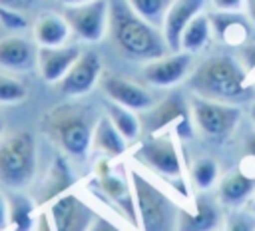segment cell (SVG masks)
I'll return each mask as SVG.
<instances>
[{
    "mask_svg": "<svg viewBox=\"0 0 255 231\" xmlns=\"http://www.w3.org/2000/svg\"><path fill=\"white\" fill-rule=\"evenodd\" d=\"M211 28L213 34L229 44V46H239L247 40L249 36V26L245 22V18L239 12H223V10H215L211 16Z\"/></svg>",
    "mask_w": 255,
    "mask_h": 231,
    "instance_id": "21",
    "label": "cell"
},
{
    "mask_svg": "<svg viewBox=\"0 0 255 231\" xmlns=\"http://www.w3.org/2000/svg\"><path fill=\"white\" fill-rule=\"evenodd\" d=\"M247 0H211L215 10H223V12H241V8L245 6Z\"/></svg>",
    "mask_w": 255,
    "mask_h": 231,
    "instance_id": "32",
    "label": "cell"
},
{
    "mask_svg": "<svg viewBox=\"0 0 255 231\" xmlns=\"http://www.w3.org/2000/svg\"><path fill=\"white\" fill-rule=\"evenodd\" d=\"M247 10H249V18L255 22V0H247Z\"/></svg>",
    "mask_w": 255,
    "mask_h": 231,
    "instance_id": "39",
    "label": "cell"
},
{
    "mask_svg": "<svg viewBox=\"0 0 255 231\" xmlns=\"http://www.w3.org/2000/svg\"><path fill=\"white\" fill-rule=\"evenodd\" d=\"M249 209H251V211L255 213V197H253V201H251V207H249Z\"/></svg>",
    "mask_w": 255,
    "mask_h": 231,
    "instance_id": "43",
    "label": "cell"
},
{
    "mask_svg": "<svg viewBox=\"0 0 255 231\" xmlns=\"http://www.w3.org/2000/svg\"><path fill=\"white\" fill-rule=\"evenodd\" d=\"M129 177H131V187H133L135 205H137L139 229L141 231H177V219H179L177 205L141 173L131 171Z\"/></svg>",
    "mask_w": 255,
    "mask_h": 231,
    "instance_id": "5",
    "label": "cell"
},
{
    "mask_svg": "<svg viewBox=\"0 0 255 231\" xmlns=\"http://www.w3.org/2000/svg\"><path fill=\"white\" fill-rule=\"evenodd\" d=\"M207 0H173L165 18H163V24H161V32H163V38L167 42V48L171 52H177L179 50V42H181V34L183 30L187 28V24L203 12Z\"/></svg>",
    "mask_w": 255,
    "mask_h": 231,
    "instance_id": "17",
    "label": "cell"
},
{
    "mask_svg": "<svg viewBox=\"0 0 255 231\" xmlns=\"http://www.w3.org/2000/svg\"><path fill=\"white\" fill-rule=\"evenodd\" d=\"M88 231H122V229H120L118 225H114L112 221H108V219L96 215V219H94V223H92V227H90Z\"/></svg>",
    "mask_w": 255,
    "mask_h": 231,
    "instance_id": "33",
    "label": "cell"
},
{
    "mask_svg": "<svg viewBox=\"0 0 255 231\" xmlns=\"http://www.w3.org/2000/svg\"><path fill=\"white\" fill-rule=\"evenodd\" d=\"M92 147H96L98 151H102L106 157L114 159V157H120L126 151L128 139L118 131V127L112 123V119L108 116H102L96 121V127H94Z\"/></svg>",
    "mask_w": 255,
    "mask_h": 231,
    "instance_id": "23",
    "label": "cell"
},
{
    "mask_svg": "<svg viewBox=\"0 0 255 231\" xmlns=\"http://www.w3.org/2000/svg\"><path fill=\"white\" fill-rule=\"evenodd\" d=\"M135 159L165 179L181 177V159L173 139L165 133L147 135L135 149Z\"/></svg>",
    "mask_w": 255,
    "mask_h": 231,
    "instance_id": "10",
    "label": "cell"
},
{
    "mask_svg": "<svg viewBox=\"0 0 255 231\" xmlns=\"http://www.w3.org/2000/svg\"><path fill=\"white\" fill-rule=\"evenodd\" d=\"M223 231H255V213L231 209L223 219Z\"/></svg>",
    "mask_w": 255,
    "mask_h": 231,
    "instance_id": "30",
    "label": "cell"
},
{
    "mask_svg": "<svg viewBox=\"0 0 255 231\" xmlns=\"http://www.w3.org/2000/svg\"><path fill=\"white\" fill-rule=\"evenodd\" d=\"M193 54L177 50L167 52L155 60H149L141 68V78L153 88H173L179 82L187 80L191 74Z\"/></svg>",
    "mask_w": 255,
    "mask_h": 231,
    "instance_id": "11",
    "label": "cell"
},
{
    "mask_svg": "<svg viewBox=\"0 0 255 231\" xmlns=\"http://www.w3.org/2000/svg\"><path fill=\"white\" fill-rule=\"evenodd\" d=\"M193 125L191 108L179 92L169 94L159 104L155 102V106L143 112L141 117V127L147 131V135H157L165 129H171L177 137L189 139L193 137Z\"/></svg>",
    "mask_w": 255,
    "mask_h": 231,
    "instance_id": "6",
    "label": "cell"
},
{
    "mask_svg": "<svg viewBox=\"0 0 255 231\" xmlns=\"http://www.w3.org/2000/svg\"><path fill=\"white\" fill-rule=\"evenodd\" d=\"M2 133H4V121H2V117H0V137H2Z\"/></svg>",
    "mask_w": 255,
    "mask_h": 231,
    "instance_id": "42",
    "label": "cell"
},
{
    "mask_svg": "<svg viewBox=\"0 0 255 231\" xmlns=\"http://www.w3.org/2000/svg\"><path fill=\"white\" fill-rule=\"evenodd\" d=\"M34 203L22 195V193H12L8 197V217H10V227L12 231H32L38 223L34 221Z\"/></svg>",
    "mask_w": 255,
    "mask_h": 231,
    "instance_id": "26",
    "label": "cell"
},
{
    "mask_svg": "<svg viewBox=\"0 0 255 231\" xmlns=\"http://www.w3.org/2000/svg\"><path fill=\"white\" fill-rule=\"evenodd\" d=\"M189 108H191V117L195 127L211 139L227 137L237 127L241 117V110L235 104L217 102V100L201 98L195 94L189 100Z\"/></svg>",
    "mask_w": 255,
    "mask_h": 231,
    "instance_id": "7",
    "label": "cell"
},
{
    "mask_svg": "<svg viewBox=\"0 0 255 231\" xmlns=\"http://www.w3.org/2000/svg\"><path fill=\"white\" fill-rule=\"evenodd\" d=\"M96 175L98 179L94 181L100 189V193L114 203V207L135 227L139 229V217H137V205H135V195H133V187L128 185L126 177L116 173L110 157H102L96 163Z\"/></svg>",
    "mask_w": 255,
    "mask_h": 231,
    "instance_id": "9",
    "label": "cell"
},
{
    "mask_svg": "<svg viewBox=\"0 0 255 231\" xmlns=\"http://www.w3.org/2000/svg\"><path fill=\"white\" fill-rule=\"evenodd\" d=\"M211 34H213L211 18L201 12V14H197V16L187 24V28L183 30L181 42H179V50L189 52V54L201 52V50L209 44Z\"/></svg>",
    "mask_w": 255,
    "mask_h": 231,
    "instance_id": "24",
    "label": "cell"
},
{
    "mask_svg": "<svg viewBox=\"0 0 255 231\" xmlns=\"http://www.w3.org/2000/svg\"><path fill=\"white\" fill-rule=\"evenodd\" d=\"M50 219L54 231H88L96 215L78 195L64 193L52 201Z\"/></svg>",
    "mask_w": 255,
    "mask_h": 231,
    "instance_id": "14",
    "label": "cell"
},
{
    "mask_svg": "<svg viewBox=\"0 0 255 231\" xmlns=\"http://www.w3.org/2000/svg\"><path fill=\"white\" fill-rule=\"evenodd\" d=\"M104 108H106V116L112 119V123L118 127V131L128 139V141H133L139 137V133L143 131L141 127V119L137 117V114L122 104H116L112 100H106L104 102Z\"/></svg>",
    "mask_w": 255,
    "mask_h": 231,
    "instance_id": "25",
    "label": "cell"
},
{
    "mask_svg": "<svg viewBox=\"0 0 255 231\" xmlns=\"http://www.w3.org/2000/svg\"><path fill=\"white\" fill-rule=\"evenodd\" d=\"M118 52L131 62H149L167 52L161 28L143 20L128 0H110V30Z\"/></svg>",
    "mask_w": 255,
    "mask_h": 231,
    "instance_id": "1",
    "label": "cell"
},
{
    "mask_svg": "<svg viewBox=\"0 0 255 231\" xmlns=\"http://www.w3.org/2000/svg\"><path fill=\"white\" fill-rule=\"evenodd\" d=\"M82 50L72 44L62 46H38V64L36 70L40 72L42 80L48 84H58L70 68L80 58Z\"/></svg>",
    "mask_w": 255,
    "mask_h": 231,
    "instance_id": "15",
    "label": "cell"
},
{
    "mask_svg": "<svg viewBox=\"0 0 255 231\" xmlns=\"http://www.w3.org/2000/svg\"><path fill=\"white\" fill-rule=\"evenodd\" d=\"M223 219L219 205L211 197L199 195L193 211L179 209L177 231H219L223 227Z\"/></svg>",
    "mask_w": 255,
    "mask_h": 231,
    "instance_id": "18",
    "label": "cell"
},
{
    "mask_svg": "<svg viewBox=\"0 0 255 231\" xmlns=\"http://www.w3.org/2000/svg\"><path fill=\"white\" fill-rule=\"evenodd\" d=\"M36 173V139L30 131H14L0 139V183L12 191L28 187Z\"/></svg>",
    "mask_w": 255,
    "mask_h": 231,
    "instance_id": "4",
    "label": "cell"
},
{
    "mask_svg": "<svg viewBox=\"0 0 255 231\" xmlns=\"http://www.w3.org/2000/svg\"><path fill=\"white\" fill-rule=\"evenodd\" d=\"M100 88L108 100L122 104L133 112H147L149 108L155 106V98L147 88L118 74H102Z\"/></svg>",
    "mask_w": 255,
    "mask_h": 231,
    "instance_id": "13",
    "label": "cell"
},
{
    "mask_svg": "<svg viewBox=\"0 0 255 231\" xmlns=\"http://www.w3.org/2000/svg\"><path fill=\"white\" fill-rule=\"evenodd\" d=\"M36 0H0L2 6H8V8H14V10H20V12H26L28 8H32Z\"/></svg>",
    "mask_w": 255,
    "mask_h": 231,
    "instance_id": "34",
    "label": "cell"
},
{
    "mask_svg": "<svg viewBox=\"0 0 255 231\" xmlns=\"http://www.w3.org/2000/svg\"><path fill=\"white\" fill-rule=\"evenodd\" d=\"M0 26L8 28L12 32H22L28 28V18L24 12L0 4Z\"/></svg>",
    "mask_w": 255,
    "mask_h": 231,
    "instance_id": "31",
    "label": "cell"
},
{
    "mask_svg": "<svg viewBox=\"0 0 255 231\" xmlns=\"http://www.w3.org/2000/svg\"><path fill=\"white\" fill-rule=\"evenodd\" d=\"M36 231H54V225H52V221L48 219V215H46V213H40V215H38Z\"/></svg>",
    "mask_w": 255,
    "mask_h": 231,
    "instance_id": "37",
    "label": "cell"
},
{
    "mask_svg": "<svg viewBox=\"0 0 255 231\" xmlns=\"http://www.w3.org/2000/svg\"><path fill=\"white\" fill-rule=\"evenodd\" d=\"M32 34L38 46H62V44H68L72 28L64 14L42 12L36 16L32 24Z\"/></svg>",
    "mask_w": 255,
    "mask_h": 231,
    "instance_id": "19",
    "label": "cell"
},
{
    "mask_svg": "<svg viewBox=\"0 0 255 231\" xmlns=\"http://www.w3.org/2000/svg\"><path fill=\"white\" fill-rule=\"evenodd\" d=\"M255 193V179L245 175L243 171H229L217 185L219 203L231 209L243 207Z\"/></svg>",
    "mask_w": 255,
    "mask_h": 231,
    "instance_id": "20",
    "label": "cell"
},
{
    "mask_svg": "<svg viewBox=\"0 0 255 231\" xmlns=\"http://www.w3.org/2000/svg\"><path fill=\"white\" fill-rule=\"evenodd\" d=\"M245 153L255 159V131L245 137Z\"/></svg>",
    "mask_w": 255,
    "mask_h": 231,
    "instance_id": "38",
    "label": "cell"
},
{
    "mask_svg": "<svg viewBox=\"0 0 255 231\" xmlns=\"http://www.w3.org/2000/svg\"><path fill=\"white\" fill-rule=\"evenodd\" d=\"M10 225V217H8V201L4 199V195L0 193V231L6 229Z\"/></svg>",
    "mask_w": 255,
    "mask_h": 231,
    "instance_id": "35",
    "label": "cell"
},
{
    "mask_svg": "<svg viewBox=\"0 0 255 231\" xmlns=\"http://www.w3.org/2000/svg\"><path fill=\"white\" fill-rule=\"evenodd\" d=\"M243 60H245V66H247L249 70H255V42L249 44V46H245V50H243Z\"/></svg>",
    "mask_w": 255,
    "mask_h": 231,
    "instance_id": "36",
    "label": "cell"
},
{
    "mask_svg": "<svg viewBox=\"0 0 255 231\" xmlns=\"http://www.w3.org/2000/svg\"><path fill=\"white\" fill-rule=\"evenodd\" d=\"M249 116H251V119H253V123H255V102H253L251 108H249Z\"/></svg>",
    "mask_w": 255,
    "mask_h": 231,
    "instance_id": "41",
    "label": "cell"
},
{
    "mask_svg": "<svg viewBox=\"0 0 255 231\" xmlns=\"http://www.w3.org/2000/svg\"><path fill=\"white\" fill-rule=\"evenodd\" d=\"M64 16L76 34L84 42H100L110 30V0H90L64 8Z\"/></svg>",
    "mask_w": 255,
    "mask_h": 231,
    "instance_id": "8",
    "label": "cell"
},
{
    "mask_svg": "<svg viewBox=\"0 0 255 231\" xmlns=\"http://www.w3.org/2000/svg\"><path fill=\"white\" fill-rule=\"evenodd\" d=\"M128 2L143 20H147L149 24L161 28L163 18H165V14H167V10H169L173 0H128Z\"/></svg>",
    "mask_w": 255,
    "mask_h": 231,
    "instance_id": "28",
    "label": "cell"
},
{
    "mask_svg": "<svg viewBox=\"0 0 255 231\" xmlns=\"http://www.w3.org/2000/svg\"><path fill=\"white\" fill-rule=\"evenodd\" d=\"M28 98V88L14 76L0 72V104H20Z\"/></svg>",
    "mask_w": 255,
    "mask_h": 231,
    "instance_id": "29",
    "label": "cell"
},
{
    "mask_svg": "<svg viewBox=\"0 0 255 231\" xmlns=\"http://www.w3.org/2000/svg\"><path fill=\"white\" fill-rule=\"evenodd\" d=\"M219 177V165L213 157L203 155L191 163V181L199 191H209Z\"/></svg>",
    "mask_w": 255,
    "mask_h": 231,
    "instance_id": "27",
    "label": "cell"
},
{
    "mask_svg": "<svg viewBox=\"0 0 255 231\" xmlns=\"http://www.w3.org/2000/svg\"><path fill=\"white\" fill-rule=\"evenodd\" d=\"M64 6H74V4H82V2H90V0H60Z\"/></svg>",
    "mask_w": 255,
    "mask_h": 231,
    "instance_id": "40",
    "label": "cell"
},
{
    "mask_svg": "<svg viewBox=\"0 0 255 231\" xmlns=\"http://www.w3.org/2000/svg\"><path fill=\"white\" fill-rule=\"evenodd\" d=\"M102 80V60L96 52H82L70 72L56 84L62 96L82 98L90 94Z\"/></svg>",
    "mask_w": 255,
    "mask_h": 231,
    "instance_id": "12",
    "label": "cell"
},
{
    "mask_svg": "<svg viewBox=\"0 0 255 231\" xmlns=\"http://www.w3.org/2000/svg\"><path fill=\"white\" fill-rule=\"evenodd\" d=\"M74 183V173L68 165V161L62 157V155H56L48 173H46V179L44 183L40 185V191H38V201L40 203H48L52 199H58L60 195H64V191Z\"/></svg>",
    "mask_w": 255,
    "mask_h": 231,
    "instance_id": "22",
    "label": "cell"
},
{
    "mask_svg": "<svg viewBox=\"0 0 255 231\" xmlns=\"http://www.w3.org/2000/svg\"><path fill=\"white\" fill-rule=\"evenodd\" d=\"M44 129L56 145L74 159H86L94 139L92 117L76 106H58L44 116Z\"/></svg>",
    "mask_w": 255,
    "mask_h": 231,
    "instance_id": "3",
    "label": "cell"
},
{
    "mask_svg": "<svg viewBox=\"0 0 255 231\" xmlns=\"http://www.w3.org/2000/svg\"><path fill=\"white\" fill-rule=\"evenodd\" d=\"M38 64V44L20 36L10 34L0 40V68L12 74H24Z\"/></svg>",
    "mask_w": 255,
    "mask_h": 231,
    "instance_id": "16",
    "label": "cell"
},
{
    "mask_svg": "<svg viewBox=\"0 0 255 231\" xmlns=\"http://www.w3.org/2000/svg\"><path fill=\"white\" fill-rule=\"evenodd\" d=\"M187 86L195 96L239 104L251 98V86L245 68L229 54H215L205 58L191 70Z\"/></svg>",
    "mask_w": 255,
    "mask_h": 231,
    "instance_id": "2",
    "label": "cell"
}]
</instances>
